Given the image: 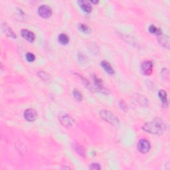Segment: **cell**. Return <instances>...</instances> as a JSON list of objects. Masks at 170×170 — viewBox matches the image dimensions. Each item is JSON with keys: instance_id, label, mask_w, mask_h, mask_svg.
<instances>
[{"instance_id": "6da1fadb", "label": "cell", "mask_w": 170, "mask_h": 170, "mask_svg": "<svg viewBox=\"0 0 170 170\" xmlns=\"http://www.w3.org/2000/svg\"><path fill=\"white\" fill-rule=\"evenodd\" d=\"M142 129L149 134L159 135L163 134L166 130V125L162 120L155 119L145 123L142 126Z\"/></svg>"}, {"instance_id": "7a4b0ae2", "label": "cell", "mask_w": 170, "mask_h": 170, "mask_svg": "<svg viewBox=\"0 0 170 170\" xmlns=\"http://www.w3.org/2000/svg\"><path fill=\"white\" fill-rule=\"evenodd\" d=\"M100 117L106 122L114 126H118L120 124V120L116 116L112 113L110 111L103 110L100 112Z\"/></svg>"}, {"instance_id": "3957f363", "label": "cell", "mask_w": 170, "mask_h": 170, "mask_svg": "<svg viewBox=\"0 0 170 170\" xmlns=\"http://www.w3.org/2000/svg\"><path fill=\"white\" fill-rule=\"evenodd\" d=\"M138 149L142 154H146L149 152L151 149V144L148 140L145 139H141L138 143Z\"/></svg>"}, {"instance_id": "277c9868", "label": "cell", "mask_w": 170, "mask_h": 170, "mask_svg": "<svg viewBox=\"0 0 170 170\" xmlns=\"http://www.w3.org/2000/svg\"><path fill=\"white\" fill-rule=\"evenodd\" d=\"M52 9L51 8L47 6V5H43V6H40L38 9V13L41 17L43 18H48L52 15Z\"/></svg>"}, {"instance_id": "5b68a950", "label": "cell", "mask_w": 170, "mask_h": 170, "mask_svg": "<svg viewBox=\"0 0 170 170\" xmlns=\"http://www.w3.org/2000/svg\"><path fill=\"white\" fill-rule=\"evenodd\" d=\"M141 71L144 75H150L153 71V63L149 61L143 62L141 65Z\"/></svg>"}, {"instance_id": "8992f818", "label": "cell", "mask_w": 170, "mask_h": 170, "mask_svg": "<svg viewBox=\"0 0 170 170\" xmlns=\"http://www.w3.org/2000/svg\"><path fill=\"white\" fill-rule=\"evenodd\" d=\"M24 118L28 122H32L35 121L37 118V113L35 110L33 108L27 109L24 113Z\"/></svg>"}, {"instance_id": "52a82bcc", "label": "cell", "mask_w": 170, "mask_h": 170, "mask_svg": "<svg viewBox=\"0 0 170 170\" xmlns=\"http://www.w3.org/2000/svg\"><path fill=\"white\" fill-rule=\"evenodd\" d=\"M59 120H60L61 124L66 128L71 127L75 122V121L73 119H72V118L71 117V116L68 114H65L61 116V117L59 118Z\"/></svg>"}, {"instance_id": "ba28073f", "label": "cell", "mask_w": 170, "mask_h": 170, "mask_svg": "<svg viewBox=\"0 0 170 170\" xmlns=\"http://www.w3.org/2000/svg\"><path fill=\"white\" fill-rule=\"evenodd\" d=\"M21 35L27 41L33 43L35 39V35L32 31L27 30H22L21 31Z\"/></svg>"}, {"instance_id": "9c48e42d", "label": "cell", "mask_w": 170, "mask_h": 170, "mask_svg": "<svg viewBox=\"0 0 170 170\" xmlns=\"http://www.w3.org/2000/svg\"><path fill=\"white\" fill-rule=\"evenodd\" d=\"M158 39L159 43L162 47L166 48H169L170 41H169V38L168 35H163V33L160 34L158 36Z\"/></svg>"}, {"instance_id": "30bf717a", "label": "cell", "mask_w": 170, "mask_h": 170, "mask_svg": "<svg viewBox=\"0 0 170 170\" xmlns=\"http://www.w3.org/2000/svg\"><path fill=\"white\" fill-rule=\"evenodd\" d=\"M78 4L85 13H90L92 11L93 7H92L89 2L85 1V0H79V1H78Z\"/></svg>"}, {"instance_id": "8fae6325", "label": "cell", "mask_w": 170, "mask_h": 170, "mask_svg": "<svg viewBox=\"0 0 170 170\" xmlns=\"http://www.w3.org/2000/svg\"><path fill=\"white\" fill-rule=\"evenodd\" d=\"M93 80H94V85L97 88V90H100V92H102V93H106V91H107V90L104 88L103 82V80H102V79H100L99 76H97L95 75L93 76Z\"/></svg>"}, {"instance_id": "7c38bea8", "label": "cell", "mask_w": 170, "mask_h": 170, "mask_svg": "<svg viewBox=\"0 0 170 170\" xmlns=\"http://www.w3.org/2000/svg\"><path fill=\"white\" fill-rule=\"evenodd\" d=\"M2 30L4 34L9 37H12L16 39L17 38V36L14 33V31L12 30V29L9 27L7 24L6 23H2Z\"/></svg>"}, {"instance_id": "4fadbf2b", "label": "cell", "mask_w": 170, "mask_h": 170, "mask_svg": "<svg viewBox=\"0 0 170 170\" xmlns=\"http://www.w3.org/2000/svg\"><path fill=\"white\" fill-rule=\"evenodd\" d=\"M101 66L103 67L104 70L107 72L109 75H114L115 73L114 69H113V67L111 66L110 64V62L106 61H103L101 62Z\"/></svg>"}, {"instance_id": "5bb4252c", "label": "cell", "mask_w": 170, "mask_h": 170, "mask_svg": "<svg viewBox=\"0 0 170 170\" xmlns=\"http://www.w3.org/2000/svg\"><path fill=\"white\" fill-rule=\"evenodd\" d=\"M158 96L162 101V106L163 107H167L168 106V95L166 90H160L158 92Z\"/></svg>"}, {"instance_id": "9a60e30c", "label": "cell", "mask_w": 170, "mask_h": 170, "mask_svg": "<svg viewBox=\"0 0 170 170\" xmlns=\"http://www.w3.org/2000/svg\"><path fill=\"white\" fill-rule=\"evenodd\" d=\"M72 147L74 149L76 152V153L79 154L82 157H85L86 155V149L82 146V145L79 144V143H74L72 144Z\"/></svg>"}, {"instance_id": "2e32d148", "label": "cell", "mask_w": 170, "mask_h": 170, "mask_svg": "<svg viewBox=\"0 0 170 170\" xmlns=\"http://www.w3.org/2000/svg\"><path fill=\"white\" fill-rule=\"evenodd\" d=\"M58 40H59V42L61 45H65L69 43V37H68V35H66L65 33H61L59 35V38H58Z\"/></svg>"}, {"instance_id": "e0dca14e", "label": "cell", "mask_w": 170, "mask_h": 170, "mask_svg": "<svg viewBox=\"0 0 170 170\" xmlns=\"http://www.w3.org/2000/svg\"><path fill=\"white\" fill-rule=\"evenodd\" d=\"M37 75L39 76L43 80H44L45 82H49L51 80V76L49 75H48V74H47V72H44V71H39V72H38Z\"/></svg>"}, {"instance_id": "ac0fdd59", "label": "cell", "mask_w": 170, "mask_h": 170, "mask_svg": "<svg viewBox=\"0 0 170 170\" xmlns=\"http://www.w3.org/2000/svg\"><path fill=\"white\" fill-rule=\"evenodd\" d=\"M79 30L84 33L90 34L91 33V29L89 26H88L86 24L80 23L79 25Z\"/></svg>"}, {"instance_id": "d6986e66", "label": "cell", "mask_w": 170, "mask_h": 170, "mask_svg": "<svg viewBox=\"0 0 170 170\" xmlns=\"http://www.w3.org/2000/svg\"><path fill=\"white\" fill-rule=\"evenodd\" d=\"M148 30H149V33H151L152 34H155V35H157L158 36L160 34L162 33V31H161V30H160V29L156 27L154 25H150L148 28Z\"/></svg>"}, {"instance_id": "ffe728a7", "label": "cell", "mask_w": 170, "mask_h": 170, "mask_svg": "<svg viewBox=\"0 0 170 170\" xmlns=\"http://www.w3.org/2000/svg\"><path fill=\"white\" fill-rule=\"evenodd\" d=\"M72 96H73V97L76 100L79 102L82 101V99H83V96H82V94H81L80 92L76 89H75L73 92H72Z\"/></svg>"}, {"instance_id": "44dd1931", "label": "cell", "mask_w": 170, "mask_h": 170, "mask_svg": "<svg viewBox=\"0 0 170 170\" xmlns=\"http://www.w3.org/2000/svg\"><path fill=\"white\" fill-rule=\"evenodd\" d=\"M25 57L27 61L29 62H33L35 59V56L31 53H27L25 55Z\"/></svg>"}, {"instance_id": "7402d4cb", "label": "cell", "mask_w": 170, "mask_h": 170, "mask_svg": "<svg viewBox=\"0 0 170 170\" xmlns=\"http://www.w3.org/2000/svg\"><path fill=\"white\" fill-rule=\"evenodd\" d=\"M89 169H93V170H99L101 169V167L100 166V164L98 163H92L90 167H89Z\"/></svg>"}, {"instance_id": "603a6c76", "label": "cell", "mask_w": 170, "mask_h": 170, "mask_svg": "<svg viewBox=\"0 0 170 170\" xmlns=\"http://www.w3.org/2000/svg\"><path fill=\"white\" fill-rule=\"evenodd\" d=\"M78 58H79V60L80 62H85V60L86 59V56L82 54V53H79V54H78Z\"/></svg>"}, {"instance_id": "cb8c5ba5", "label": "cell", "mask_w": 170, "mask_h": 170, "mask_svg": "<svg viewBox=\"0 0 170 170\" xmlns=\"http://www.w3.org/2000/svg\"><path fill=\"white\" fill-rule=\"evenodd\" d=\"M137 97H138V100L140 102V103H142V105H145V104H144V100H146V99H145V98H144V97L143 96H141V95H138L137 96Z\"/></svg>"}, {"instance_id": "d4e9b609", "label": "cell", "mask_w": 170, "mask_h": 170, "mask_svg": "<svg viewBox=\"0 0 170 170\" xmlns=\"http://www.w3.org/2000/svg\"><path fill=\"white\" fill-rule=\"evenodd\" d=\"M90 3H94V4H96V3H99V1H90Z\"/></svg>"}]
</instances>
